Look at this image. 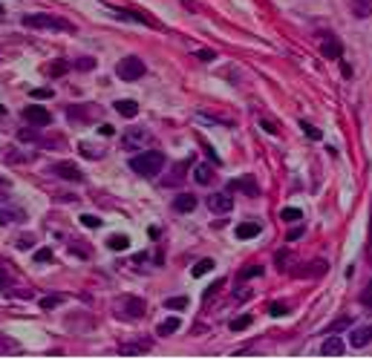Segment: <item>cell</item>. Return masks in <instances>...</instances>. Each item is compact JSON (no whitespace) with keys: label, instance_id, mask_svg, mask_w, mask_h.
<instances>
[{"label":"cell","instance_id":"cell-44","mask_svg":"<svg viewBox=\"0 0 372 360\" xmlns=\"http://www.w3.org/2000/svg\"><path fill=\"white\" fill-rule=\"evenodd\" d=\"M199 58H202V61H214L217 55H214L211 49H199Z\"/></svg>","mask_w":372,"mask_h":360},{"label":"cell","instance_id":"cell-15","mask_svg":"<svg viewBox=\"0 0 372 360\" xmlns=\"http://www.w3.org/2000/svg\"><path fill=\"white\" fill-rule=\"evenodd\" d=\"M260 231H263V225L257 219H248V222H242V225H237V236H240V239H251V236H257Z\"/></svg>","mask_w":372,"mask_h":360},{"label":"cell","instance_id":"cell-17","mask_svg":"<svg viewBox=\"0 0 372 360\" xmlns=\"http://www.w3.org/2000/svg\"><path fill=\"white\" fill-rule=\"evenodd\" d=\"M188 167H190V159H182V162H176L173 164V173H170L168 179H165V184H179L185 179V173H188Z\"/></svg>","mask_w":372,"mask_h":360},{"label":"cell","instance_id":"cell-21","mask_svg":"<svg viewBox=\"0 0 372 360\" xmlns=\"http://www.w3.org/2000/svg\"><path fill=\"white\" fill-rule=\"evenodd\" d=\"M211 179H214V170L208 164H197L193 167V182L197 184H211Z\"/></svg>","mask_w":372,"mask_h":360},{"label":"cell","instance_id":"cell-24","mask_svg":"<svg viewBox=\"0 0 372 360\" xmlns=\"http://www.w3.org/2000/svg\"><path fill=\"white\" fill-rule=\"evenodd\" d=\"M251 323H254V317H251V314H242V317H237V320H231V331H245Z\"/></svg>","mask_w":372,"mask_h":360},{"label":"cell","instance_id":"cell-5","mask_svg":"<svg viewBox=\"0 0 372 360\" xmlns=\"http://www.w3.org/2000/svg\"><path fill=\"white\" fill-rule=\"evenodd\" d=\"M49 173H52V176H58V179H66V182H84V173H81V167H78V164H73V162L52 164Z\"/></svg>","mask_w":372,"mask_h":360},{"label":"cell","instance_id":"cell-34","mask_svg":"<svg viewBox=\"0 0 372 360\" xmlns=\"http://www.w3.org/2000/svg\"><path fill=\"white\" fill-rule=\"evenodd\" d=\"M55 92H52L49 87H41V89H32V98H38V101H44V98H52Z\"/></svg>","mask_w":372,"mask_h":360},{"label":"cell","instance_id":"cell-33","mask_svg":"<svg viewBox=\"0 0 372 360\" xmlns=\"http://www.w3.org/2000/svg\"><path fill=\"white\" fill-rule=\"evenodd\" d=\"M300 127H303V132H306V136H309V139H314V141H317V139H321V130H317V127H312V124H306V121H300Z\"/></svg>","mask_w":372,"mask_h":360},{"label":"cell","instance_id":"cell-1","mask_svg":"<svg viewBox=\"0 0 372 360\" xmlns=\"http://www.w3.org/2000/svg\"><path fill=\"white\" fill-rule=\"evenodd\" d=\"M162 167H165V153H159V150H147V153H139L130 159V170L133 173H139L141 179H153L162 173Z\"/></svg>","mask_w":372,"mask_h":360},{"label":"cell","instance_id":"cell-39","mask_svg":"<svg viewBox=\"0 0 372 360\" xmlns=\"http://www.w3.org/2000/svg\"><path fill=\"white\" fill-rule=\"evenodd\" d=\"M81 153L87 156V159H98V156H101V150H93L90 144H81Z\"/></svg>","mask_w":372,"mask_h":360},{"label":"cell","instance_id":"cell-46","mask_svg":"<svg viewBox=\"0 0 372 360\" xmlns=\"http://www.w3.org/2000/svg\"><path fill=\"white\" fill-rule=\"evenodd\" d=\"M98 132H101V136H113V132H116V130H113V127H110V124H101V130H98Z\"/></svg>","mask_w":372,"mask_h":360},{"label":"cell","instance_id":"cell-31","mask_svg":"<svg viewBox=\"0 0 372 360\" xmlns=\"http://www.w3.org/2000/svg\"><path fill=\"white\" fill-rule=\"evenodd\" d=\"M263 274V265H248V268H242L240 271V277L242 279H251V277H260Z\"/></svg>","mask_w":372,"mask_h":360},{"label":"cell","instance_id":"cell-38","mask_svg":"<svg viewBox=\"0 0 372 360\" xmlns=\"http://www.w3.org/2000/svg\"><path fill=\"white\" fill-rule=\"evenodd\" d=\"M32 245H35V236H21V239H17V248H21V251L32 248Z\"/></svg>","mask_w":372,"mask_h":360},{"label":"cell","instance_id":"cell-32","mask_svg":"<svg viewBox=\"0 0 372 360\" xmlns=\"http://www.w3.org/2000/svg\"><path fill=\"white\" fill-rule=\"evenodd\" d=\"M286 311H289V306H286V302H271V306H269V314H271V317H283Z\"/></svg>","mask_w":372,"mask_h":360},{"label":"cell","instance_id":"cell-13","mask_svg":"<svg viewBox=\"0 0 372 360\" xmlns=\"http://www.w3.org/2000/svg\"><path fill=\"white\" fill-rule=\"evenodd\" d=\"M113 107H116V112L124 116V118H136L139 116V104L133 101V98H121V101H116Z\"/></svg>","mask_w":372,"mask_h":360},{"label":"cell","instance_id":"cell-11","mask_svg":"<svg viewBox=\"0 0 372 360\" xmlns=\"http://www.w3.org/2000/svg\"><path fill=\"white\" fill-rule=\"evenodd\" d=\"M343 340L341 337H335V334H329L326 340H323V346H321V354H326V357H338V354H343Z\"/></svg>","mask_w":372,"mask_h":360},{"label":"cell","instance_id":"cell-4","mask_svg":"<svg viewBox=\"0 0 372 360\" xmlns=\"http://www.w3.org/2000/svg\"><path fill=\"white\" fill-rule=\"evenodd\" d=\"M116 309L124 320H139V317L145 314V300H141V297H121Z\"/></svg>","mask_w":372,"mask_h":360},{"label":"cell","instance_id":"cell-22","mask_svg":"<svg viewBox=\"0 0 372 360\" xmlns=\"http://www.w3.org/2000/svg\"><path fill=\"white\" fill-rule=\"evenodd\" d=\"M116 17H124V21H139V23H147V26H153V21L141 12H130V9H116Z\"/></svg>","mask_w":372,"mask_h":360},{"label":"cell","instance_id":"cell-12","mask_svg":"<svg viewBox=\"0 0 372 360\" xmlns=\"http://www.w3.org/2000/svg\"><path fill=\"white\" fill-rule=\"evenodd\" d=\"M349 343L355 346V349H364V346L372 343V326H361V329H355L349 334Z\"/></svg>","mask_w":372,"mask_h":360},{"label":"cell","instance_id":"cell-26","mask_svg":"<svg viewBox=\"0 0 372 360\" xmlns=\"http://www.w3.org/2000/svg\"><path fill=\"white\" fill-rule=\"evenodd\" d=\"M165 309H173V311L188 309V297H168V300H165Z\"/></svg>","mask_w":372,"mask_h":360},{"label":"cell","instance_id":"cell-6","mask_svg":"<svg viewBox=\"0 0 372 360\" xmlns=\"http://www.w3.org/2000/svg\"><path fill=\"white\" fill-rule=\"evenodd\" d=\"M23 118H26L29 124H35V127H46L52 121L49 110L41 107V104H29V107H23Z\"/></svg>","mask_w":372,"mask_h":360},{"label":"cell","instance_id":"cell-30","mask_svg":"<svg viewBox=\"0 0 372 360\" xmlns=\"http://www.w3.org/2000/svg\"><path fill=\"white\" fill-rule=\"evenodd\" d=\"M81 225L84 228H101V219L93 216V213H81Z\"/></svg>","mask_w":372,"mask_h":360},{"label":"cell","instance_id":"cell-45","mask_svg":"<svg viewBox=\"0 0 372 360\" xmlns=\"http://www.w3.org/2000/svg\"><path fill=\"white\" fill-rule=\"evenodd\" d=\"M6 286H9V274L3 271V268H0V291H3V288H6Z\"/></svg>","mask_w":372,"mask_h":360},{"label":"cell","instance_id":"cell-28","mask_svg":"<svg viewBox=\"0 0 372 360\" xmlns=\"http://www.w3.org/2000/svg\"><path fill=\"white\" fill-rule=\"evenodd\" d=\"M280 219L283 222H300L303 219V211H297V207H286V211L280 213Z\"/></svg>","mask_w":372,"mask_h":360},{"label":"cell","instance_id":"cell-10","mask_svg":"<svg viewBox=\"0 0 372 360\" xmlns=\"http://www.w3.org/2000/svg\"><path fill=\"white\" fill-rule=\"evenodd\" d=\"M228 191H231V193L242 191L245 196H257V193H260V187H257V182H254L251 176H242V179H237V182L228 184Z\"/></svg>","mask_w":372,"mask_h":360},{"label":"cell","instance_id":"cell-47","mask_svg":"<svg viewBox=\"0 0 372 360\" xmlns=\"http://www.w3.org/2000/svg\"><path fill=\"white\" fill-rule=\"evenodd\" d=\"M300 236H303V228H294L292 234H289V239H300Z\"/></svg>","mask_w":372,"mask_h":360},{"label":"cell","instance_id":"cell-42","mask_svg":"<svg viewBox=\"0 0 372 360\" xmlns=\"http://www.w3.org/2000/svg\"><path fill=\"white\" fill-rule=\"evenodd\" d=\"M75 66H78V69H93L95 61L93 58H81V61H75Z\"/></svg>","mask_w":372,"mask_h":360},{"label":"cell","instance_id":"cell-23","mask_svg":"<svg viewBox=\"0 0 372 360\" xmlns=\"http://www.w3.org/2000/svg\"><path fill=\"white\" fill-rule=\"evenodd\" d=\"M349 326H352V317H349V314H343V317H338L332 326H326V334H338V331L349 329Z\"/></svg>","mask_w":372,"mask_h":360},{"label":"cell","instance_id":"cell-3","mask_svg":"<svg viewBox=\"0 0 372 360\" xmlns=\"http://www.w3.org/2000/svg\"><path fill=\"white\" fill-rule=\"evenodd\" d=\"M116 75L121 78V81H139L141 75H145V61L136 58V55H127V58L118 61Z\"/></svg>","mask_w":372,"mask_h":360},{"label":"cell","instance_id":"cell-2","mask_svg":"<svg viewBox=\"0 0 372 360\" xmlns=\"http://www.w3.org/2000/svg\"><path fill=\"white\" fill-rule=\"evenodd\" d=\"M23 26L29 29H58V32H75V26L64 17H55V15H23Z\"/></svg>","mask_w":372,"mask_h":360},{"label":"cell","instance_id":"cell-25","mask_svg":"<svg viewBox=\"0 0 372 360\" xmlns=\"http://www.w3.org/2000/svg\"><path fill=\"white\" fill-rule=\"evenodd\" d=\"M150 349V343H130V346H121L118 352L121 354H141V352H147Z\"/></svg>","mask_w":372,"mask_h":360},{"label":"cell","instance_id":"cell-50","mask_svg":"<svg viewBox=\"0 0 372 360\" xmlns=\"http://www.w3.org/2000/svg\"><path fill=\"white\" fill-rule=\"evenodd\" d=\"M0 15H3V6H0Z\"/></svg>","mask_w":372,"mask_h":360},{"label":"cell","instance_id":"cell-8","mask_svg":"<svg viewBox=\"0 0 372 360\" xmlns=\"http://www.w3.org/2000/svg\"><path fill=\"white\" fill-rule=\"evenodd\" d=\"M321 52H323V58H326V61H341V55H343V44L338 41L335 35H326V41L321 44Z\"/></svg>","mask_w":372,"mask_h":360},{"label":"cell","instance_id":"cell-36","mask_svg":"<svg viewBox=\"0 0 372 360\" xmlns=\"http://www.w3.org/2000/svg\"><path fill=\"white\" fill-rule=\"evenodd\" d=\"M222 286H225V279H217V282H214V286H211V288H208V291H205V294H202V297H205V300H211V297H214V294H217V291H219V288H222Z\"/></svg>","mask_w":372,"mask_h":360},{"label":"cell","instance_id":"cell-18","mask_svg":"<svg viewBox=\"0 0 372 360\" xmlns=\"http://www.w3.org/2000/svg\"><path fill=\"white\" fill-rule=\"evenodd\" d=\"M179 317H165V320H162L159 326H156V334H159V337H168V334H173V331H179Z\"/></svg>","mask_w":372,"mask_h":360},{"label":"cell","instance_id":"cell-35","mask_svg":"<svg viewBox=\"0 0 372 360\" xmlns=\"http://www.w3.org/2000/svg\"><path fill=\"white\" fill-rule=\"evenodd\" d=\"M49 259H52V251H49V248L35 251V262H49Z\"/></svg>","mask_w":372,"mask_h":360},{"label":"cell","instance_id":"cell-14","mask_svg":"<svg viewBox=\"0 0 372 360\" xmlns=\"http://www.w3.org/2000/svg\"><path fill=\"white\" fill-rule=\"evenodd\" d=\"M197 207V196H190V193H179V196L173 199V211L176 213H190Z\"/></svg>","mask_w":372,"mask_h":360},{"label":"cell","instance_id":"cell-48","mask_svg":"<svg viewBox=\"0 0 372 360\" xmlns=\"http://www.w3.org/2000/svg\"><path fill=\"white\" fill-rule=\"evenodd\" d=\"M286 262H289V254H277V268H280V265H286Z\"/></svg>","mask_w":372,"mask_h":360},{"label":"cell","instance_id":"cell-43","mask_svg":"<svg viewBox=\"0 0 372 360\" xmlns=\"http://www.w3.org/2000/svg\"><path fill=\"white\" fill-rule=\"evenodd\" d=\"M361 300H364L366 306H369V302H372V282H369V286H366V291H364V294H361Z\"/></svg>","mask_w":372,"mask_h":360},{"label":"cell","instance_id":"cell-20","mask_svg":"<svg viewBox=\"0 0 372 360\" xmlns=\"http://www.w3.org/2000/svg\"><path fill=\"white\" fill-rule=\"evenodd\" d=\"M23 219H26V213H23V211H12V207L0 211V228H3V225H15V222H23Z\"/></svg>","mask_w":372,"mask_h":360},{"label":"cell","instance_id":"cell-37","mask_svg":"<svg viewBox=\"0 0 372 360\" xmlns=\"http://www.w3.org/2000/svg\"><path fill=\"white\" fill-rule=\"evenodd\" d=\"M61 302V297H41V309H55Z\"/></svg>","mask_w":372,"mask_h":360},{"label":"cell","instance_id":"cell-19","mask_svg":"<svg viewBox=\"0 0 372 360\" xmlns=\"http://www.w3.org/2000/svg\"><path fill=\"white\" fill-rule=\"evenodd\" d=\"M107 248H110V251H127V248H130V236H127V234H113V236H107Z\"/></svg>","mask_w":372,"mask_h":360},{"label":"cell","instance_id":"cell-16","mask_svg":"<svg viewBox=\"0 0 372 360\" xmlns=\"http://www.w3.org/2000/svg\"><path fill=\"white\" fill-rule=\"evenodd\" d=\"M349 12L364 21V17L372 15V0H349Z\"/></svg>","mask_w":372,"mask_h":360},{"label":"cell","instance_id":"cell-49","mask_svg":"<svg viewBox=\"0 0 372 360\" xmlns=\"http://www.w3.org/2000/svg\"><path fill=\"white\" fill-rule=\"evenodd\" d=\"M0 116H6V107H3V104H0Z\"/></svg>","mask_w":372,"mask_h":360},{"label":"cell","instance_id":"cell-41","mask_svg":"<svg viewBox=\"0 0 372 360\" xmlns=\"http://www.w3.org/2000/svg\"><path fill=\"white\" fill-rule=\"evenodd\" d=\"M66 69H69V64H66V61H58V64H55V66L49 69V72H52V75H64Z\"/></svg>","mask_w":372,"mask_h":360},{"label":"cell","instance_id":"cell-9","mask_svg":"<svg viewBox=\"0 0 372 360\" xmlns=\"http://www.w3.org/2000/svg\"><path fill=\"white\" fill-rule=\"evenodd\" d=\"M145 141H147V132L145 130H127L121 136V147L124 150H136V147H141Z\"/></svg>","mask_w":372,"mask_h":360},{"label":"cell","instance_id":"cell-7","mask_svg":"<svg viewBox=\"0 0 372 360\" xmlns=\"http://www.w3.org/2000/svg\"><path fill=\"white\" fill-rule=\"evenodd\" d=\"M208 207H211L214 213H228L234 207V196L231 193H211V196H208Z\"/></svg>","mask_w":372,"mask_h":360},{"label":"cell","instance_id":"cell-40","mask_svg":"<svg viewBox=\"0 0 372 360\" xmlns=\"http://www.w3.org/2000/svg\"><path fill=\"white\" fill-rule=\"evenodd\" d=\"M260 124H263V127H265V132H271V136H277V132H280V127L274 124V121H269V118H263Z\"/></svg>","mask_w":372,"mask_h":360},{"label":"cell","instance_id":"cell-29","mask_svg":"<svg viewBox=\"0 0 372 360\" xmlns=\"http://www.w3.org/2000/svg\"><path fill=\"white\" fill-rule=\"evenodd\" d=\"M326 268H329L326 262H312V265H309V271H300L297 277H317V274H323Z\"/></svg>","mask_w":372,"mask_h":360},{"label":"cell","instance_id":"cell-27","mask_svg":"<svg viewBox=\"0 0 372 360\" xmlns=\"http://www.w3.org/2000/svg\"><path fill=\"white\" fill-rule=\"evenodd\" d=\"M211 268H214V259H199V262L193 265V277H205Z\"/></svg>","mask_w":372,"mask_h":360}]
</instances>
